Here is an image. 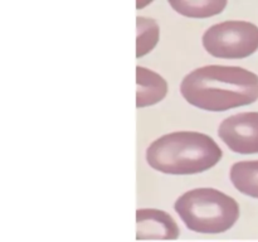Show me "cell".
I'll return each instance as SVG.
<instances>
[{
	"label": "cell",
	"instance_id": "1",
	"mask_svg": "<svg viewBox=\"0 0 258 242\" xmlns=\"http://www.w3.org/2000/svg\"><path fill=\"white\" fill-rule=\"evenodd\" d=\"M185 101L206 111H227L258 100V76L236 66H204L184 77Z\"/></svg>",
	"mask_w": 258,
	"mask_h": 242
},
{
	"label": "cell",
	"instance_id": "2",
	"mask_svg": "<svg viewBox=\"0 0 258 242\" xmlns=\"http://www.w3.org/2000/svg\"><path fill=\"white\" fill-rule=\"evenodd\" d=\"M222 154L216 141L206 134L175 131L153 141L146 150V160L164 174L190 175L213 168Z\"/></svg>",
	"mask_w": 258,
	"mask_h": 242
},
{
	"label": "cell",
	"instance_id": "3",
	"mask_svg": "<svg viewBox=\"0 0 258 242\" xmlns=\"http://www.w3.org/2000/svg\"><path fill=\"white\" fill-rule=\"evenodd\" d=\"M176 213L190 231L198 233H223L239 218L237 201L214 188H197L179 197Z\"/></svg>",
	"mask_w": 258,
	"mask_h": 242
},
{
	"label": "cell",
	"instance_id": "4",
	"mask_svg": "<svg viewBox=\"0 0 258 242\" xmlns=\"http://www.w3.org/2000/svg\"><path fill=\"white\" fill-rule=\"evenodd\" d=\"M202 40L213 57L241 59L258 49V27L243 20H227L208 28Z\"/></svg>",
	"mask_w": 258,
	"mask_h": 242
},
{
	"label": "cell",
	"instance_id": "5",
	"mask_svg": "<svg viewBox=\"0 0 258 242\" xmlns=\"http://www.w3.org/2000/svg\"><path fill=\"white\" fill-rule=\"evenodd\" d=\"M218 135L232 151L238 154L258 153V112H242L224 118Z\"/></svg>",
	"mask_w": 258,
	"mask_h": 242
},
{
	"label": "cell",
	"instance_id": "6",
	"mask_svg": "<svg viewBox=\"0 0 258 242\" xmlns=\"http://www.w3.org/2000/svg\"><path fill=\"white\" fill-rule=\"evenodd\" d=\"M136 232L138 239H175L179 236L175 221L159 209H138Z\"/></svg>",
	"mask_w": 258,
	"mask_h": 242
},
{
	"label": "cell",
	"instance_id": "7",
	"mask_svg": "<svg viewBox=\"0 0 258 242\" xmlns=\"http://www.w3.org/2000/svg\"><path fill=\"white\" fill-rule=\"evenodd\" d=\"M136 106L139 108L160 102L168 92L166 81L160 75L140 66L136 67Z\"/></svg>",
	"mask_w": 258,
	"mask_h": 242
},
{
	"label": "cell",
	"instance_id": "8",
	"mask_svg": "<svg viewBox=\"0 0 258 242\" xmlns=\"http://www.w3.org/2000/svg\"><path fill=\"white\" fill-rule=\"evenodd\" d=\"M229 176L241 193L258 198V160L238 161L231 168Z\"/></svg>",
	"mask_w": 258,
	"mask_h": 242
},
{
	"label": "cell",
	"instance_id": "9",
	"mask_svg": "<svg viewBox=\"0 0 258 242\" xmlns=\"http://www.w3.org/2000/svg\"><path fill=\"white\" fill-rule=\"evenodd\" d=\"M169 5L179 14L190 18L213 17L223 12L226 0H169Z\"/></svg>",
	"mask_w": 258,
	"mask_h": 242
},
{
	"label": "cell",
	"instance_id": "10",
	"mask_svg": "<svg viewBox=\"0 0 258 242\" xmlns=\"http://www.w3.org/2000/svg\"><path fill=\"white\" fill-rule=\"evenodd\" d=\"M138 42H136V55L138 58L148 54L155 47L159 40V25L155 20L149 18L138 17Z\"/></svg>",
	"mask_w": 258,
	"mask_h": 242
}]
</instances>
